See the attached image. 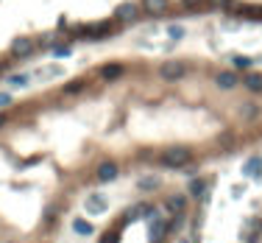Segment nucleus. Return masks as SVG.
<instances>
[{
	"mask_svg": "<svg viewBox=\"0 0 262 243\" xmlns=\"http://www.w3.org/2000/svg\"><path fill=\"white\" fill-rule=\"evenodd\" d=\"M156 162L162 168H170V170H184L192 165V151L187 146H170L156 157Z\"/></svg>",
	"mask_w": 262,
	"mask_h": 243,
	"instance_id": "nucleus-1",
	"label": "nucleus"
},
{
	"mask_svg": "<svg viewBox=\"0 0 262 243\" xmlns=\"http://www.w3.org/2000/svg\"><path fill=\"white\" fill-rule=\"evenodd\" d=\"M156 73H159L162 81L173 84V81H181L187 76V65H184V62H179V59H170V62H162Z\"/></svg>",
	"mask_w": 262,
	"mask_h": 243,
	"instance_id": "nucleus-2",
	"label": "nucleus"
},
{
	"mask_svg": "<svg viewBox=\"0 0 262 243\" xmlns=\"http://www.w3.org/2000/svg\"><path fill=\"white\" fill-rule=\"evenodd\" d=\"M84 210H87L90 215H101V213L109 210V199L103 193H90L87 199H84Z\"/></svg>",
	"mask_w": 262,
	"mask_h": 243,
	"instance_id": "nucleus-3",
	"label": "nucleus"
},
{
	"mask_svg": "<svg viewBox=\"0 0 262 243\" xmlns=\"http://www.w3.org/2000/svg\"><path fill=\"white\" fill-rule=\"evenodd\" d=\"M187 193H190L192 199H201V204H207V201H209V179H204V176L190 179V185H187Z\"/></svg>",
	"mask_w": 262,
	"mask_h": 243,
	"instance_id": "nucleus-4",
	"label": "nucleus"
},
{
	"mask_svg": "<svg viewBox=\"0 0 262 243\" xmlns=\"http://www.w3.org/2000/svg\"><path fill=\"white\" fill-rule=\"evenodd\" d=\"M120 176V170H117V165L112 162V159H103L101 165H98V170H95V179L101 185H106V182H114V179Z\"/></svg>",
	"mask_w": 262,
	"mask_h": 243,
	"instance_id": "nucleus-5",
	"label": "nucleus"
},
{
	"mask_svg": "<svg viewBox=\"0 0 262 243\" xmlns=\"http://www.w3.org/2000/svg\"><path fill=\"white\" fill-rule=\"evenodd\" d=\"M114 31H117L114 23H95V25H87L84 37L87 39H103V37H109V34H114Z\"/></svg>",
	"mask_w": 262,
	"mask_h": 243,
	"instance_id": "nucleus-6",
	"label": "nucleus"
},
{
	"mask_svg": "<svg viewBox=\"0 0 262 243\" xmlns=\"http://www.w3.org/2000/svg\"><path fill=\"white\" fill-rule=\"evenodd\" d=\"M215 84H218V90H234V87H240V76L237 70H221V73L215 76Z\"/></svg>",
	"mask_w": 262,
	"mask_h": 243,
	"instance_id": "nucleus-7",
	"label": "nucleus"
},
{
	"mask_svg": "<svg viewBox=\"0 0 262 243\" xmlns=\"http://www.w3.org/2000/svg\"><path fill=\"white\" fill-rule=\"evenodd\" d=\"M240 84L248 92H254V95H262V73H256V70H248V73L240 79Z\"/></svg>",
	"mask_w": 262,
	"mask_h": 243,
	"instance_id": "nucleus-8",
	"label": "nucleus"
},
{
	"mask_svg": "<svg viewBox=\"0 0 262 243\" xmlns=\"http://www.w3.org/2000/svg\"><path fill=\"white\" fill-rule=\"evenodd\" d=\"M137 14H140L137 3H120V6L114 9V20H117V23H128V20H134Z\"/></svg>",
	"mask_w": 262,
	"mask_h": 243,
	"instance_id": "nucleus-9",
	"label": "nucleus"
},
{
	"mask_svg": "<svg viewBox=\"0 0 262 243\" xmlns=\"http://www.w3.org/2000/svg\"><path fill=\"white\" fill-rule=\"evenodd\" d=\"M34 53V42L31 39H14V45H12V56L14 59H28V56Z\"/></svg>",
	"mask_w": 262,
	"mask_h": 243,
	"instance_id": "nucleus-10",
	"label": "nucleus"
},
{
	"mask_svg": "<svg viewBox=\"0 0 262 243\" xmlns=\"http://www.w3.org/2000/svg\"><path fill=\"white\" fill-rule=\"evenodd\" d=\"M143 9L154 17H162V14L170 12V0H143Z\"/></svg>",
	"mask_w": 262,
	"mask_h": 243,
	"instance_id": "nucleus-11",
	"label": "nucleus"
},
{
	"mask_svg": "<svg viewBox=\"0 0 262 243\" xmlns=\"http://www.w3.org/2000/svg\"><path fill=\"white\" fill-rule=\"evenodd\" d=\"M259 115H262L259 103H254V101H243V103H240V117H243V120H256Z\"/></svg>",
	"mask_w": 262,
	"mask_h": 243,
	"instance_id": "nucleus-12",
	"label": "nucleus"
},
{
	"mask_svg": "<svg viewBox=\"0 0 262 243\" xmlns=\"http://www.w3.org/2000/svg\"><path fill=\"white\" fill-rule=\"evenodd\" d=\"M123 70H125V67L120 65V62L103 65V67H101V79H103V81H114V79H120V76H123Z\"/></svg>",
	"mask_w": 262,
	"mask_h": 243,
	"instance_id": "nucleus-13",
	"label": "nucleus"
},
{
	"mask_svg": "<svg viewBox=\"0 0 262 243\" xmlns=\"http://www.w3.org/2000/svg\"><path fill=\"white\" fill-rule=\"evenodd\" d=\"M167 210H170L173 215H184L187 213V199L184 196H170V199H167Z\"/></svg>",
	"mask_w": 262,
	"mask_h": 243,
	"instance_id": "nucleus-14",
	"label": "nucleus"
},
{
	"mask_svg": "<svg viewBox=\"0 0 262 243\" xmlns=\"http://www.w3.org/2000/svg\"><path fill=\"white\" fill-rule=\"evenodd\" d=\"M151 229H154V240H165L167 232H170V221H167V218H156V215H154V226H151Z\"/></svg>",
	"mask_w": 262,
	"mask_h": 243,
	"instance_id": "nucleus-15",
	"label": "nucleus"
},
{
	"mask_svg": "<svg viewBox=\"0 0 262 243\" xmlns=\"http://www.w3.org/2000/svg\"><path fill=\"white\" fill-rule=\"evenodd\" d=\"M87 87H90V81H87V79H73V81H67V84H64V95H70V98L81 95Z\"/></svg>",
	"mask_w": 262,
	"mask_h": 243,
	"instance_id": "nucleus-16",
	"label": "nucleus"
},
{
	"mask_svg": "<svg viewBox=\"0 0 262 243\" xmlns=\"http://www.w3.org/2000/svg\"><path fill=\"white\" fill-rule=\"evenodd\" d=\"M259 232H262V221L259 218H251L248 224H245V243H256Z\"/></svg>",
	"mask_w": 262,
	"mask_h": 243,
	"instance_id": "nucleus-17",
	"label": "nucleus"
},
{
	"mask_svg": "<svg viewBox=\"0 0 262 243\" xmlns=\"http://www.w3.org/2000/svg\"><path fill=\"white\" fill-rule=\"evenodd\" d=\"M262 173V157H251L243 165V176H259Z\"/></svg>",
	"mask_w": 262,
	"mask_h": 243,
	"instance_id": "nucleus-18",
	"label": "nucleus"
},
{
	"mask_svg": "<svg viewBox=\"0 0 262 243\" xmlns=\"http://www.w3.org/2000/svg\"><path fill=\"white\" fill-rule=\"evenodd\" d=\"M218 146H221V151H234V146H237V134L223 132L221 137H218Z\"/></svg>",
	"mask_w": 262,
	"mask_h": 243,
	"instance_id": "nucleus-19",
	"label": "nucleus"
},
{
	"mask_svg": "<svg viewBox=\"0 0 262 243\" xmlns=\"http://www.w3.org/2000/svg\"><path fill=\"white\" fill-rule=\"evenodd\" d=\"M140 215H151V218H154V215H156V207L151 204V201H140V204L131 210V218H140Z\"/></svg>",
	"mask_w": 262,
	"mask_h": 243,
	"instance_id": "nucleus-20",
	"label": "nucleus"
},
{
	"mask_svg": "<svg viewBox=\"0 0 262 243\" xmlns=\"http://www.w3.org/2000/svg\"><path fill=\"white\" fill-rule=\"evenodd\" d=\"M209 6H212V3H207V0H181V9H184V12H207Z\"/></svg>",
	"mask_w": 262,
	"mask_h": 243,
	"instance_id": "nucleus-21",
	"label": "nucleus"
},
{
	"mask_svg": "<svg viewBox=\"0 0 262 243\" xmlns=\"http://www.w3.org/2000/svg\"><path fill=\"white\" fill-rule=\"evenodd\" d=\"M73 232L81 235V237H90L92 235V224H90V221H84V218H76V221H73Z\"/></svg>",
	"mask_w": 262,
	"mask_h": 243,
	"instance_id": "nucleus-22",
	"label": "nucleus"
},
{
	"mask_svg": "<svg viewBox=\"0 0 262 243\" xmlns=\"http://www.w3.org/2000/svg\"><path fill=\"white\" fill-rule=\"evenodd\" d=\"M56 221H59V207L50 204V207H48V213H45V229H53Z\"/></svg>",
	"mask_w": 262,
	"mask_h": 243,
	"instance_id": "nucleus-23",
	"label": "nucleus"
},
{
	"mask_svg": "<svg viewBox=\"0 0 262 243\" xmlns=\"http://www.w3.org/2000/svg\"><path fill=\"white\" fill-rule=\"evenodd\" d=\"M234 70H251V65H254V59H248V56H234L232 59Z\"/></svg>",
	"mask_w": 262,
	"mask_h": 243,
	"instance_id": "nucleus-24",
	"label": "nucleus"
},
{
	"mask_svg": "<svg viewBox=\"0 0 262 243\" xmlns=\"http://www.w3.org/2000/svg\"><path fill=\"white\" fill-rule=\"evenodd\" d=\"M156 188H159V179H156V176L140 179V190H156Z\"/></svg>",
	"mask_w": 262,
	"mask_h": 243,
	"instance_id": "nucleus-25",
	"label": "nucleus"
},
{
	"mask_svg": "<svg viewBox=\"0 0 262 243\" xmlns=\"http://www.w3.org/2000/svg\"><path fill=\"white\" fill-rule=\"evenodd\" d=\"M73 53V48H70V45H53V56H56V59H64V56H70Z\"/></svg>",
	"mask_w": 262,
	"mask_h": 243,
	"instance_id": "nucleus-26",
	"label": "nucleus"
},
{
	"mask_svg": "<svg viewBox=\"0 0 262 243\" xmlns=\"http://www.w3.org/2000/svg\"><path fill=\"white\" fill-rule=\"evenodd\" d=\"M9 84H12V87H25V84H28V76H25V73H14V76H9Z\"/></svg>",
	"mask_w": 262,
	"mask_h": 243,
	"instance_id": "nucleus-27",
	"label": "nucleus"
},
{
	"mask_svg": "<svg viewBox=\"0 0 262 243\" xmlns=\"http://www.w3.org/2000/svg\"><path fill=\"white\" fill-rule=\"evenodd\" d=\"M61 73V70H59V67H45V73H42V70H39V79H56V76H59Z\"/></svg>",
	"mask_w": 262,
	"mask_h": 243,
	"instance_id": "nucleus-28",
	"label": "nucleus"
},
{
	"mask_svg": "<svg viewBox=\"0 0 262 243\" xmlns=\"http://www.w3.org/2000/svg\"><path fill=\"white\" fill-rule=\"evenodd\" d=\"M167 34H170V39H181V37H184V28H181V25H170Z\"/></svg>",
	"mask_w": 262,
	"mask_h": 243,
	"instance_id": "nucleus-29",
	"label": "nucleus"
},
{
	"mask_svg": "<svg viewBox=\"0 0 262 243\" xmlns=\"http://www.w3.org/2000/svg\"><path fill=\"white\" fill-rule=\"evenodd\" d=\"M6 106H12V95H9V92H0V112L6 109Z\"/></svg>",
	"mask_w": 262,
	"mask_h": 243,
	"instance_id": "nucleus-30",
	"label": "nucleus"
},
{
	"mask_svg": "<svg viewBox=\"0 0 262 243\" xmlns=\"http://www.w3.org/2000/svg\"><path fill=\"white\" fill-rule=\"evenodd\" d=\"M6 120H9V115H3V112H0V129L6 126Z\"/></svg>",
	"mask_w": 262,
	"mask_h": 243,
	"instance_id": "nucleus-31",
	"label": "nucleus"
},
{
	"mask_svg": "<svg viewBox=\"0 0 262 243\" xmlns=\"http://www.w3.org/2000/svg\"><path fill=\"white\" fill-rule=\"evenodd\" d=\"M154 243H165V240H154Z\"/></svg>",
	"mask_w": 262,
	"mask_h": 243,
	"instance_id": "nucleus-32",
	"label": "nucleus"
}]
</instances>
